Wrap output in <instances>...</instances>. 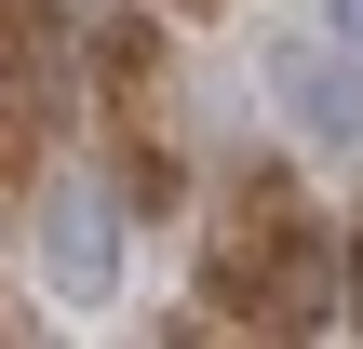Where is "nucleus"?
<instances>
[{"instance_id":"7ed1b4c3","label":"nucleus","mask_w":363,"mask_h":349,"mask_svg":"<svg viewBox=\"0 0 363 349\" xmlns=\"http://www.w3.org/2000/svg\"><path fill=\"white\" fill-rule=\"evenodd\" d=\"M337 54H350V67H363V0H337Z\"/></svg>"},{"instance_id":"f257e3e1","label":"nucleus","mask_w":363,"mask_h":349,"mask_svg":"<svg viewBox=\"0 0 363 349\" xmlns=\"http://www.w3.org/2000/svg\"><path fill=\"white\" fill-rule=\"evenodd\" d=\"M40 282L67 296V309H94V296H121V215H108V188H40Z\"/></svg>"},{"instance_id":"39448f33","label":"nucleus","mask_w":363,"mask_h":349,"mask_svg":"<svg viewBox=\"0 0 363 349\" xmlns=\"http://www.w3.org/2000/svg\"><path fill=\"white\" fill-rule=\"evenodd\" d=\"M350 282H363V269H350Z\"/></svg>"},{"instance_id":"f03ea898","label":"nucleus","mask_w":363,"mask_h":349,"mask_svg":"<svg viewBox=\"0 0 363 349\" xmlns=\"http://www.w3.org/2000/svg\"><path fill=\"white\" fill-rule=\"evenodd\" d=\"M283 94H296V121H310L323 148H350V135H363V94L337 81V67H310V54H283Z\"/></svg>"},{"instance_id":"20e7f679","label":"nucleus","mask_w":363,"mask_h":349,"mask_svg":"<svg viewBox=\"0 0 363 349\" xmlns=\"http://www.w3.org/2000/svg\"><path fill=\"white\" fill-rule=\"evenodd\" d=\"M54 13H94V0H54Z\"/></svg>"}]
</instances>
